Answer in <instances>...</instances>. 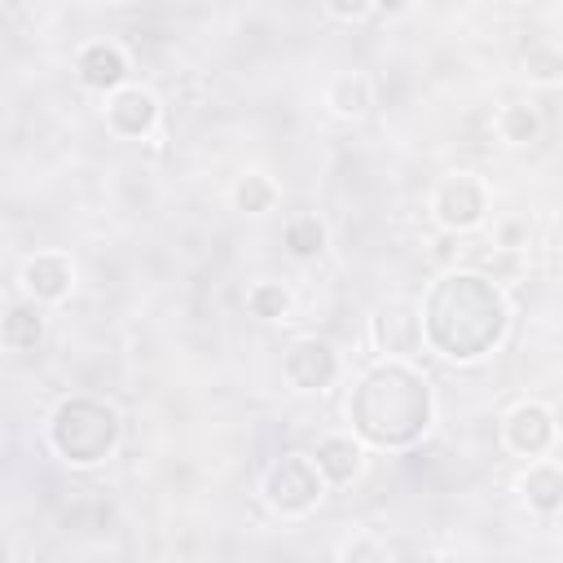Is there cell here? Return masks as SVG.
<instances>
[{
    "mask_svg": "<svg viewBox=\"0 0 563 563\" xmlns=\"http://www.w3.org/2000/svg\"><path fill=\"white\" fill-rule=\"evenodd\" d=\"M260 497H264V506H268L273 515H282V519H303V515H312V510L321 506V497H325V479H321L312 453H299V449L277 453V457L264 466V475H260Z\"/></svg>",
    "mask_w": 563,
    "mask_h": 563,
    "instance_id": "obj_4",
    "label": "cell"
},
{
    "mask_svg": "<svg viewBox=\"0 0 563 563\" xmlns=\"http://www.w3.org/2000/svg\"><path fill=\"white\" fill-rule=\"evenodd\" d=\"M158 114H163L158 97L145 84H132V79L119 84V88H110L106 92V106H101V119H106V128L119 141H145L158 128Z\"/></svg>",
    "mask_w": 563,
    "mask_h": 563,
    "instance_id": "obj_8",
    "label": "cell"
},
{
    "mask_svg": "<svg viewBox=\"0 0 563 563\" xmlns=\"http://www.w3.org/2000/svg\"><path fill=\"white\" fill-rule=\"evenodd\" d=\"M290 303H295V295L277 277H260V282L246 286V312L255 321H286L290 317Z\"/></svg>",
    "mask_w": 563,
    "mask_h": 563,
    "instance_id": "obj_18",
    "label": "cell"
},
{
    "mask_svg": "<svg viewBox=\"0 0 563 563\" xmlns=\"http://www.w3.org/2000/svg\"><path fill=\"white\" fill-rule=\"evenodd\" d=\"M339 559H387V545H383L378 537L361 532L356 541H343V545H339Z\"/></svg>",
    "mask_w": 563,
    "mask_h": 563,
    "instance_id": "obj_20",
    "label": "cell"
},
{
    "mask_svg": "<svg viewBox=\"0 0 563 563\" xmlns=\"http://www.w3.org/2000/svg\"><path fill=\"white\" fill-rule=\"evenodd\" d=\"M277 202H282V189H277V180L268 172H242L229 185V207L238 216H268Z\"/></svg>",
    "mask_w": 563,
    "mask_h": 563,
    "instance_id": "obj_16",
    "label": "cell"
},
{
    "mask_svg": "<svg viewBox=\"0 0 563 563\" xmlns=\"http://www.w3.org/2000/svg\"><path fill=\"white\" fill-rule=\"evenodd\" d=\"M343 374V356L330 339L317 334H299L286 352H282V378L295 391H330Z\"/></svg>",
    "mask_w": 563,
    "mask_h": 563,
    "instance_id": "obj_6",
    "label": "cell"
},
{
    "mask_svg": "<svg viewBox=\"0 0 563 563\" xmlns=\"http://www.w3.org/2000/svg\"><path fill=\"white\" fill-rule=\"evenodd\" d=\"M44 435H48V449L53 457H62L66 466H101L106 457H114L119 440H123V418L110 400L101 396H88V391H75V396H62L44 422Z\"/></svg>",
    "mask_w": 563,
    "mask_h": 563,
    "instance_id": "obj_3",
    "label": "cell"
},
{
    "mask_svg": "<svg viewBox=\"0 0 563 563\" xmlns=\"http://www.w3.org/2000/svg\"><path fill=\"white\" fill-rule=\"evenodd\" d=\"M352 435L369 449H409L427 435L435 418V391L431 378L413 361L378 356L347 391L343 405Z\"/></svg>",
    "mask_w": 563,
    "mask_h": 563,
    "instance_id": "obj_2",
    "label": "cell"
},
{
    "mask_svg": "<svg viewBox=\"0 0 563 563\" xmlns=\"http://www.w3.org/2000/svg\"><path fill=\"white\" fill-rule=\"evenodd\" d=\"M369 343L378 356H396V361H413L427 343H422V317L418 303L409 299H387L369 312Z\"/></svg>",
    "mask_w": 563,
    "mask_h": 563,
    "instance_id": "obj_7",
    "label": "cell"
},
{
    "mask_svg": "<svg viewBox=\"0 0 563 563\" xmlns=\"http://www.w3.org/2000/svg\"><path fill=\"white\" fill-rule=\"evenodd\" d=\"M312 462H317L325 488H343V484H352V479L361 475V466H365V444H361L352 431H330V435L317 440Z\"/></svg>",
    "mask_w": 563,
    "mask_h": 563,
    "instance_id": "obj_12",
    "label": "cell"
},
{
    "mask_svg": "<svg viewBox=\"0 0 563 563\" xmlns=\"http://www.w3.org/2000/svg\"><path fill=\"white\" fill-rule=\"evenodd\" d=\"M554 440H559V422L545 400H519L501 418V444L515 457H545L554 449Z\"/></svg>",
    "mask_w": 563,
    "mask_h": 563,
    "instance_id": "obj_9",
    "label": "cell"
},
{
    "mask_svg": "<svg viewBox=\"0 0 563 563\" xmlns=\"http://www.w3.org/2000/svg\"><path fill=\"white\" fill-rule=\"evenodd\" d=\"M321 4H325V13L339 18V22H361L365 13H374V0H321Z\"/></svg>",
    "mask_w": 563,
    "mask_h": 563,
    "instance_id": "obj_22",
    "label": "cell"
},
{
    "mask_svg": "<svg viewBox=\"0 0 563 563\" xmlns=\"http://www.w3.org/2000/svg\"><path fill=\"white\" fill-rule=\"evenodd\" d=\"M48 334V317H44V303L22 295L13 299L4 312H0V347L4 352H35Z\"/></svg>",
    "mask_w": 563,
    "mask_h": 563,
    "instance_id": "obj_13",
    "label": "cell"
},
{
    "mask_svg": "<svg viewBox=\"0 0 563 563\" xmlns=\"http://www.w3.org/2000/svg\"><path fill=\"white\" fill-rule=\"evenodd\" d=\"M519 493H523V501L537 510V515H559V506H563V471H559V462H550V457H532L528 462V471L519 475Z\"/></svg>",
    "mask_w": 563,
    "mask_h": 563,
    "instance_id": "obj_14",
    "label": "cell"
},
{
    "mask_svg": "<svg viewBox=\"0 0 563 563\" xmlns=\"http://www.w3.org/2000/svg\"><path fill=\"white\" fill-rule=\"evenodd\" d=\"M282 242H286V251L295 260H321L325 246H330V229H325V220L317 211H299V216L286 220Z\"/></svg>",
    "mask_w": 563,
    "mask_h": 563,
    "instance_id": "obj_17",
    "label": "cell"
},
{
    "mask_svg": "<svg viewBox=\"0 0 563 563\" xmlns=\"http://www.w3.org/2000/svg\"><path fill=\"white\" fill-rule=\"evenodd\" d=\"M493 246H501V251L528 246V224H523V220H501V224L493 229Z\"/></svg>",
    "mask_w": 563,
    "mask_h": 563,
    "instance_id": "obj_21",
    "label": "cell"
},
{
    "mask_svg": "<svg viewBox=\"0 0 563 563\" xmlns=\"http://www.w3.org/2000/svg\"><path fill=\"white\" fill-rule=\"evenodd\" d=\"M75 79L88 88V92H110V88H119V84H128L132 79V57H128V48L123 44H114V40H88V44H79V53H75Z\"/></svg>",
    "mask_w": 563,
    "mask_h": 563,
    "instance_id": "obj_10",
    "label": "cell"
},
{
    "mask_svg": "<svg viewBox=\"0 0 563 563\" xmlns=\"http://www.w3.org/2000/svg\"><path fill=\"white\" fill-rule=\"evenodd\" d=\"M493 128H497V136H501L506 145H532V141L541 136V114H537V106H528V101H506V106L497 110Z\"/></svg>",
    "mask_w": 563,
    "mask_h": 563,
    "instance_id": "obj_19",
    "label": "cell"
},
{
    "mask_svg": "<svg viewBox=\"0 0 563 563\" xmlns=\"http://www.w3.org/2000/svg\"><path fill=\"white\" fill-rule=\"evenodd\" d=\"M528 70H532V75H537V79H545V84H550V79H554V75H559V53H554V48H545V53H541V57H537V62H532V57H528Z\"/></svg>",
    "mask_w": 563,
    "mask_h": 563,
    "instance_id": "obj_23",
    "label": "cell"
},
{
    "mask_svg": "<svg viewBox=\"0 0 563 563\" xmlns=\"http://www.w3.org/2000/svg\"><path fill=\"white\" fill-rule=\"evenodd\" d=\"M431 220L444 233H471L488 216V185L475 172H449L431 189Z\"/></svg>",
    "mask_w": 563,
    "mask_h": 563,
    "instance_id": "obj_5",
    "label": "cell"
},
{
    "mask_svg": "<svg viewBox=\"0 0 563 563\" xmlns=\"http://www.w3.org/2000/svg\"><path fill=\"white\" fill-rule=\"evenodd\" d=\"M18 282H22V295L40 303H62L75 290V260L66 251H35L22 260Z\"/></svg>",
    "mask_w": 563,
    "mask_h": 563,
    "instance_id": "obj_11",
    "label": "cell"
},
{
    "mask_svg": "<svg viewBox=\"0 0 563 563\" xmlns=\"http://www.w3.org/2000/svg\"><path fill=\"white\" fill-rule=\"evenodd\" d=\"M418 317H422V343L435 356L453 365H471L484 361L493 347H501L510 330V299L479 268H444L427 286Z\"/></svg>",
    "mask_w": 563,
    "mask_h": 563,
    "instance_id": "obj_1",
    "label": "cell"
},
{
    "mask_svg": "<svg viewBox=\"0 0 563 563\" xmlns=\"http://www.w3.org/2000/svg\"><path fill=\"white\" fill-rule=\"evenodd\" d=\"M374 106V84L365 70H339L325 84V110L334 119H365Z\"/></svg>",
    "mask_w": 563,
    "mask_h": 563,
    "instance_id": "obj_15",
    "label": "cell"
}]
</instances>
